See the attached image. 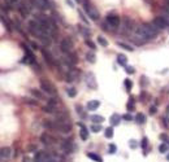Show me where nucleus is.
I'll return each mask as SVG.
<instances>
[{
	"mask_svg": "<svg viewBox=\"0 0 169 162\" xmlns=\"http://www.w3.org/2000/svg\"><path fill=\"white\" fill-rule=\"evenodd\" d=\"M83 5H85V10H86V13L89 14V17H90L91 19H94V21H96V19L99 18V12H98L92 5H90V4L86 2V0H85Z\"/></svg>",
	"mask_w": 169,
	"mask_h": 162,
	"instance_id": "nucleus-1",
	"label": "nucleus"
},
{
	"mask_svg": "<svg viewBox=\"0 0 169 162\" xmlns=\"http://www.w3.org/2000/svg\"><path fill=\"white\" fill-rule=\"evenodd\" d=\"M152 25L156 27V29H165L168 25H169V21L165 18V17H163V16H159V17H156L155 19H154V22H152Z\"/></svg>",
	"mask_w": 169,
	"mask_h": 162,
	"instance_id": "nucleus-2",
	"label": "nucleus"
},
{
	"mask_svg": "<svg viewBox=\"0 0 169 162\" xmlns=\"http://www.w3.org/2000/svg\"><path fill=\"white\" fill-rule=\"evenodd\" d=\"M40 88L48 95H56V88L47 80H40Z\"/></svg>",
	"mask_w": 169,
	"mask_h": 162,
	"instance_id": "nucleus-3",
	"label": "nucleus"
},
{
	"mask_svg": "<svg viewBox=\"0 0 169 162\" xmlns=\"http://www.w3.org/2000/svg\"><path fill=\"white\" fill-rule=\"evenodd\" d=\"M72 47H73V44H72V42H70L69 39H64V40H61V43H60V48H61V51L64 52V53H70Z\"/></svg>",
	"mask_w": 169,
	"mask_h": 162,
	"instance_id": "nucleus-4",
	"label": "nucleus"
},
{
	"mask_svg": "<svg viewBox=\"0 0 169 162\" xmlns=\"http://www.w3.org/2000/svg\"><path fill=\"white\" fill-rule=\"evenodd\" d=\"M69 114L67 112H59L56 113V122L57 123H69Z\"/></svg>",
	"mask_w": 169,
	"mask_h": 162,
	"instance_id": "nucleus-5",
	"label": "nucleus"
},
{
	"mask_svg": "<svg viewBox=\"0 0 169 162\" xmlns=\"http://www.w3.org/2000/svg\"><path fill=\"white\" fill-rule=\"evenodd\" d=\"M40 141H42L43 144H46V145H51V144L55 143L56 140H55V137H53L52 135H50L48 132H44L43 135L40 136Z\"/></svg>",
	"mask_w": 169,
	"mask_h": 162,
	"instance_id": "nucleus-6",
	"label": "nucleus"
},
{
	"mask_svg": "<svg viewBox=\"0 0 169 162\" xmlns=\"http://www.w3.org/2000/svg\"><path fill=\"white\" fill-rule=\"evenodd\" d=\"M31 3H33L36 8L42 9V10H44V9H48V8H50L48 0H31Z\"/></svg>",
	"mask_w": 169,
	"mask_h": 162,
	"instance_id": "nucleus-7",
	"label": "nucleus"
},
{
	"mask_svg": "<svg viewBox=\"0 0 169 162\" xmlns=\"http://www.w3.org/2000/svg\"><path fill=\"white\" fill-rule=\"evenodd\" d=\"M107 22L112 26V27H118L120 26V17L115 16V14H108L107 16Z\"/></svg>",
	"mask_w": 169,
	"mask_h": 162,
	"instance_id": "nucleus-8",
	"label": "nucleus"
},
{
	"mask_svg": "<svg viewBox=\"0 0 169 162\" xmlns=\"http://www.w3.org/2000/svg\"><path fill=\"white\" fill-rule=\"evenodd\" d=\"M86 79H87V86L90 88H96V82H95V77L92 73H89L86 75Z\"/></svg>",
	"mask_w": 169,
	"mask_h": 162,
	"instance_id": "nucleus-9",
	"label": "nucleus"
},
{
	"mask_svg": "<svg viewBox=\"0 0 169 162\" xmlns=\"http://www.w3.org/2000/svg\"><path fill=\"white\" fill-rule=\"evenodd\" d=\"M99 106H100V101H98V100H91L87 103V110H90V112L96 110Z\"/></svg>",
	"mask_w": 169,
	"mask_h": 162,
	"instance_id": "nucleus-10",
	"label": "nucleus"
},
{
	"mask_svg": "<svg viewBox=\"0 0 169 162\" xmlns=\"http://www.w3.org/2000/svg\"><path fill=\"white\" fill-rule=\"evenodd\" d=\"M61 148H62V149H64L65 152H68V153H70V152L73 150V144L70 143V141H69V140H64V141H62V143H61Z\"/></svg>",
	"mask_w": 169,
	"mask_h": 162,
	"instance_id": "nucleus-11",
	"label": "nucleus"
},
{
	"mask_svg": "<svg viewBox=\"0 0 169 162\" xmlns=\"http://www.w3.org/2000/svg\"><path fill=\"white\" fill-rule=\"evenodd\" d=\"M78 126L81 127V139L82 140H87V137H89V131H87V128L85 127V125L83 123H78Z\"/></svg>",
	"mask_w": 169,
	"mask_h": 162,
	"instance_id": "nucleus-12",
	"label": "nucleus"
},
{
	"mask_svg": "<svg viewBox=\"0 0 169 162\" xmlns=\"http://www.w3.org/2000/svg\"><path fill=\"white\" fill-rule=\"evenodd\" d=\"M18 10H20L21 14H22V17H27L29 13H30V8H27V5H25V4H20Z\"/></svg>",
	"mask_w": 169,
	"mask_h": 162,
	"instance_id": "nucleus-13",
	"label": "nucleus"
},
{
	"mask_svg": "<svg viewBox=\"0 0 169 162\" xmlns=\"http://www.w3.org/2000/svg\"><path fill=\"white\" fill-rule=\"evenodd\" d=\"M43 126H44L46 128H50V130H55V127H56V123H55V121L44 119V121H43Z\"/></svg>",
	"mask_w": 169,
	"mask_h": 162,
	"instance_id": "nucleus-14",
	"label": "nucleus"
},
{
	"mask_svg": "<svg viewBox=\"0 0 169 162\" xmlns=\"http://www.w3.org/2000/svg\"><path fill=\"white\" fill-rule=\"evenodd\" d=\"M121 118H122V117H121L120 114H116V113H115V114H112V115H111V123H112L113 126H117V125L120 123Z\"/></svg>",
	"mask_w": 169,
	"mask_h": 162,
	"instance_id": "nucleus-15",
	"label": "nucleus"
},
{
	"mask_svg": "<svg viewBox=\"0 0 169 162\" xmlns=\"http://www.w3.org/2000/svg\"><path fill=\"white\" fill-rule=\"evenodd\" d=\"M117 62H118V65H121V66H126L128 57H126L125 55H118V56H117Z\"/></svg>",
	"mask_w": 169,
	"mask_h": 162,
	"instance_id": "nucleus-16",
	"label": "nucleus"
},
{
	"mask_svg": "<svg viewBox=\"0 0 169 162\" xmlns=\"http://www.w3.org/2000/svg\"><path fill=\"white\" fill-rule=\"evenodd\" d=\"M2 22H3V25L5 26V29H7L8 31H12V24H11V21H9L5 16H2Z\"/></svg>",
	"mask_w": 169,
	"mask_h": 162,
	"instance_id": "nucleus-17",
	"label": "nucleus"
},
{
	"mask_svg": "<svg viewBox=\"0 0 169 162\" xmlns=\"http://www.w3.org/2000/svg\"><path fill=\"white\" fill-rule=\"evenodd\" d=\"M42 53H43V56H44V58H46V61H47L48 64L53 65V58H52L51 53H48V52H47L46 49H42Z\"/></svg>",
	"mask_w": 169,
	"mask_h": 162,
	"instance_id": "nucleus-18",
	"label": "nucleus"
},
{
	"mask_svg": "<svg viewBox=\"0 0 169 162\" xmlns=\"http://www.w3.org/2000/svg\"><path fill=\"white\" fill-rule=\"evenodd\" d=\"M0 156H2V158H8V157H11V148H8V147L2 148Z\"/></svg>",
	"mask_w": 169,
	"mask_h": 162,
	"instance_id": "nucleus-19",
	"label": "nucleus"
},
{
	"mask_svg": "<svg viewBox=\"0 0 169 162\" xmlns=\"http://www.w3.org/2000/svg\"><path fill=\"white\" fill-rule=\"evenodd\" d=\"M91 121L94 123H96V125H101L104 122V117H101V115H91Z\"/></svg>",
	"mask_w": 169,
	"mask_h": 162,
	"instance_id": "nucleus-20",
	"label": "nucleus"
},
{
	"mask_svg": "<svg viewBox=\"0 0 169 162\" xmlns=\"http://www.w3.org/2000/svg\"><path fill=\"white\" fill-rule=\"evenodd\" d=\"M86 156H87L89 158H91V159H94L95 162H103V158H101L100 156H98V154H95V153H90V152H89V153H87Z\"/></svg>",
	"mask_w": 169,
	"mask_h": 162,
	"instance_id": "nucleus-21",
	"label": "nucleus"
},
{
	"mask_svg": "<svg viewBox=\"0 0 169 162\" xmlns=\"http://www.w3.org/2000/svg\"><path fill=\"white\" fill-rule=\"evenodd\" d=\"M86 60H87V62H90V64H95V61H96V56L91 52H89V53H86Z\"/></svg>",
	"mask_w": 169,
	"mask_h": 162,
	"instance_id": "nucleus-22",
	"label": "nucleus"
},
{
	"mask_svg": "<svg viewBox=\"0 0 169 162\" xmlns=\"http://www.w3.org/2000/svg\"><path fill=\"white\" fill-rule=\"evenodd\" d=\"M135 121H137L139 125H143V123L146 122V115L142 114V113H138V114L135 115Z\"/></svg>",
	"mask_w": 169,
	"mask_h": 162,
	"instance_id": "nucleus-23",
	"label": "nucleus"
},
{
	"mask_svg": "<svg viewBox=\"0 0 169 162\" xmlns=\"http://www.w3.org/2000/svg\"><path fill=\"white\" fill-rule=\"evenodd\" d=\"M39 40L42 43H43L44 46H50L51 44V38H50V35H43L42 38H39Z\"/></svg>",
	"mask_w": 169,
	"mask_h": 162,
	"instance_id": "nucleus-24",
	"label": "nucleus"
},
{
	"mask_svg": "<svg viewBox=\"0 0 169 162\" xmlns=\"http://www.w3.org/2000/svg\"><path fill=\"white\" fill-rule=\"evenodd\" d=\"M98 43L101 46V47H108V42H107V40H105V38L104 36H98Z\"/></svg>",
	"mask_w": 169,
	"mask_h": 162,
	"instance_id": "nucleus-25",
	"label": "nucleus"
},
{
	"mask_svg": "<svg viewBox=\"0 0 169 162\" xmlns=\"http://www.w3.org/2000/svg\"><path fill=\"white\" fill-rule=\"evenodd\" d=\"M117 46H118V47H121V48H124V49H126V51H130V52H133V51H134V48H133L132 46H128V44L121 43V42H118V43H117Z\"/></svg>",
	"mask_w": 169,
	"mask_h": 162,
	"instance_id": "nucleus-26",
	"label": "nucleus"
},
{
	"mask_svg": "<svg viewBox=\"0 0 169 162\" xmlns=\"http://www.w3.org/2000/svg\"><path fill=\"white\" fill-rule=\"evenodd\" d=\"M55 106H51V105H46V106H43V112L44 113H50V114H52V113H55Z\"/></svg>",
	"mask_w": 169,
	"mask_h": 162,
	"instance_id": "nucleus-27",
	"label": "nucleus"
},
{
	"mask_svg": "<svg viewBox=\"0 0 169 162\" xmlns=\"http://www.w3.org/2000/svg\"><path fill=\"white\" fill-rule=\"evenodd\" d=\"M104 131H105V132H104V135H105V137H108V139H111V137L113 136V128H112V127H108V128H105Z\"/></svg>",
	"mask_w": 169,
	"mask_h": 162,
	"instance_id": "nucleus-28",
	"label": "nucleus"
},
{
	"mask_svg": "<svg viewBox=\"0 0 169 162\" xmlns=\"http://www.w3.org/2000/svg\"><path fill=\"white\" fill-rule=\"evenodd\" d=\"M67 93H68L69 97H76V95H77V90L73 88V87H72V88H68V90H67Z\"/></svg>",
	"mask_w": 169,
	"mask_h": 162,
	"instance_id": "nucleus-29",
	"label": "nucleus"
},
{
	"mask_svg": "<svg viewBox=\"0 0 169 162\" xmlns=\"http://www.w3.org/2000/svg\"><path fill=\"white\" fill-rule=\"evenodd\" d=\"M91 131L95 132V134H98L99 131H101V125H92L91 126Z\"/></svg>",
	"mask_w": 169,
	"mask_h": 162,
	"instance_id": "nucleus-30",
	"label": "nucleus"
},
{
	"mask_svg": "<svg viewBox=\"0 0 169 162\" xmlns=\"http://www.w3.org/2000/svg\"><path fill=\"white\" fill-rule=\"evenodd\" d=\"M125 87H126V90H128V91L132 90L133 83H132V80H130V79H125Z\"/></svg>",
	"mask_w": 169,
	"mask_h": 162,
	"instance_id": "nucleus-31",
	"label": "nucleus"
},
{
	"mask_svg": "<svg viewBox=\"0 0 169 162\" xmlns=\"http://www.w3.org/2000/svg\"><path fill=\"white\" fill-rule=\"evenodd\" d=\"M31 93L35 96V97H38V99H43V95H42V92L40 91H36V90H31Z\"/></svg>",
	"mask_w": 169,
	"mask_h": 162,
	"instance_id": "nucleus-32",
	"label": "nucleus"
},
{
	"mask_svg": "<svg viewBox=\"0 0 169 162\" xmlns=\"http://www.w3.org/2000/svg\"><path fill=\"white\" fill-rule=\"evenodd\" d=\"M108 150H109V153H111V154H115V153H116V150H117V147H116L115 144H109Z\"/></svg>",
	"mask_w": 169,
	"mask_h": 162,
	"instance_id": "nucleus-33",
	"label": "nucleus"
},
{
	"mask_svg": "<svg viewBox=\"0 0 169 162\" xmlns=\"http://www.w3.org/2000/svg\"><path fill=\"white\" fill-rule=\"evenodd\" d=\"M78 14H79V17H81V19H82V21H83L85 24H86V25H87V24H89V21H87V18H86V17H85V14H83V12H82V10H78Z\"/></svg>",
	"mask_w": 169,
	"mask_h": 162,
	"instance_id": "nucleus-34",
	"label": "nucleus"
},
{
	"mask_svg": "<svg viewBox=\"0 0 169 162\" xmlns=\"http://www.w3.org/2000/svg\"><path fill=\"white\" fill-rule=\"evenodd\" d=\"M166 150H168V145H166V144H161V145L159 147V152H160V153H165Z\"/></svg>",
	"mask_w": 169,
	"mask_h": 162,
	"instance_id": "nucleus-35",
	"label": "nucleus"
},
{
	"mask_svg": "<svg viewBox=\"0 0 169 162\" xmlns=\"http://www.w3.org/2000/svg\"><path fill=\"white\" fill-rule=\"evenodd\" d=\"M147 145H148V139L143 137V139H142V143H140V147H142V148H146Z\"/></svg>",
	"mask_w": 169,
	"mask_h": 162,
	"instance_id": "nucleus-36",
	"label": "nucleus"
},
{
	"mask_svg": "<svg viewBox=\"0 0 169 162\" xmlns=\"http://www.w3.org/2000/svg\"><path fill=\"white\" fill-rule=\"evenodd\" d=\"M85 43H86V44H87V46H89V47H90L91 49H96V48H95V44H94V43L91 42V40L86 39V40H85Z\"/></svg>",
	"mask_w": 169,
	"mask_h": 162,
	"instance_id": "nucleus-37",
	"label": "nucleus"
},
{
	"mask_svg": "<svg viewBox=\"0 0 169 162\" xmlns=\"http://www.w3.org/2000/svg\"><path fill=\"white\" fill-rule=\"evenodd\" d=\"M125 71L128 73V74H134V71H135V70H134V68H133V66H126V68H125Z\"/></svg>",
	"mask_w": 169,
	"mask_h": 162,
	"instance_id": "nucleus-38",
	"label": "nucleus"
},
{
	"mask_svg": "<svg viewBox=\"0 0 169 162\" xmlns=\"http://www.w3.org/2000/svg\"><path fill=\"white\" fill-rule=\"evenodd\" d=\"M129 147H130V148H133V149H135V148L138 147L137 141H135V140H130V143H129Z\"/></svg>",
	"mask_w": 169,
	"mask_h": 162,
	"instance_id": "nucleus-39",
	"label": "nucleus"
},
{
	"mask_svg": "<svg viewBox=\"0 0 169 162\" xmlns=\"http://www.w3.org/2000/svg\"><path fill=\"white\" fill-rule=\"evenodd\" d=\"M48 105H51V106H56V105H57V101H56L55 99H50V100H48Z\"/></svg>",
	"mask_w": 169,
	"mask_h": 162,
	"instance_id": "nucleus-40",
	"label": "nucleus"
},
{
	"mask_svg": "<svg viewBox=\"0 0 169 162\" xmlns=\"http://www.w3.org/2000/svg\"><path fill=\"white\" fill-rule=\"evenodd\" d=\"M122 119H125V121H132L133 117H132V114L128 113V114H124V115H122Z\"/></svg>",
	"mask_w": 169,
	"mask_h": 162,
	"instance_id": "nucleus-41",
	"label": "nucleus"
},
{
	"mask_svg": "<svg viewBox=\"0 0 169 162\" xmlns=\"http://www.w3.org/2000/svg\"><path fill=\"white\" fill-rule=\"evenodd\" d=\"M79 27H81V30H82V33H83L85 35H86V36H89V35H90V33H91V31H90L89 29H83L82 26H79Z\"/></svg>",
	"mask_w": 169,
	"mask_h": 162,
	"instance_id": "nucleus-42",
	"label": "nucleus"
},
{
	"mask_svg": "<svg viewBox=\"0 0 169 162\" xmlns=\"http://www.w3.org/2000/svg\"><path fill=\"white\" fill-rule=\"evenodd\" d=\"M126 108H128V110H129V112H132V110L134 109V104H133V103H130V101H129V104L126 105Z\"/></svg>",
	"mask_w": 169,
	"mask_h": 162,
	"instance_id": "nucleus-43",
	"label": "nucleus"
},
{
	"mask_svg": "<svg viewBox=\"0 0 169 162\" xmlns=\"http://www.w3.org/2000/svg\"><path fill=\"white\" fill-rule=\"evenodd\" d=\"M156 112H157L156 106H151L150 108V114H156Z\"/></svg>",
	"mask_w": 169,
	"mask_h": 162,
	"instance_id": "nucleus-44",
	"label": "nucleus"
},
{
	"mask_svg": "<svg viewBox=\"0 0 169 162\" xmlns=\"http://www.w3.org/2000/svg\"><path fill=\"white\" fill-rule=\"evenodd\" d=\"M76 109H77V113H78V114H82V115H85V114H83V112H82V108H81L79 105H77V106H76Z\"/></svg>",
	"mask_w": 169,
	"mask_h": 162,
	"instance_id": "nucleus-45",
	"label": "nucleus"
},
{
	"mask_svg": "<svg viewBox=\"0 0 169 162\" xmlns=\"http://www.w3.org/2000/svg\"><path fill=\"white\" fill-rule=\"evenodd\" d=\"M29 150H31V152H38V148H36L35 145H29Z\"/></svg>",
	"mask_w": 169,
	"mask_h": 162,
	"instance_id": "nucleus-46",
	"label": "nucleus"
},
{
	"mask_svg": "<svg viewBox=\"0 0 169 162\" xmlns=\"http://www.w3.org/2000/svg\"><path fill=\"white\" fill-rule=\"evenodd\" d=\"M26 103H29V104H31V105H36L38 104V101H33V100H26Z\"/></svg>",
	"mask_w": 169,
	"mask_h": 162,
	"instance_id": "nucleus-47",
	"label": "nucleus"
},
{
	"mask_svg": "<svg viewBox=\"0 0 169 162\" xmlns=\"http://www.w3.org/2000/svg\"><path fill=\"white\" fill-rule=\"evenodd\" d=\"M163 122H164V126H165V127H169V122H168V119H166V118L163 119Z\"/></svg>",
	"mask_w": 169,
	"mask_h": 162,
	"instance_id": "nucleus-48",
	"label": "nucleus"
},
{
	"mask_svg": "<svg viewBox=\"0 0 169 162\" xmlns=\"http://www.w3.org/2000/svg\"><path fill=\"white\" fill-rule=\"evenodd\" d=\"M142 79H143V80H140V84H143V86H144V84H147V80H146L147 78H146V77H143Z\"/></svg>",
	"mask_w": 169,
	"mask_h": 162,
	"instance_id": "nucleus-49",
	"label": "nucleus"
},
{
	"mask_svg": "<svg viewBox=\"0 0 169 162\" xmlns=\"http://www.w3.org/2000/svg\"><path fill=\"white\" fill-rule=\"evenodd\" d=\"M65 2H67V4H69V5H70L72 8L74 7V4H73V2H72V0H65Z\"/></svg>",
	"mask_w": 169,
	"mask_h": 162,
	"instance_id": "nucleus-50",
	"label": "nucleus"
},
{
	"mask_svg": "<svg viewBox=\"0 0 169 162\" xmlns=\"http://www.w3.org/2000/svg\"><path fill=\"white\" fill-rule=\"evenodd\" d=\"M31 47H33V49H38V48H39L36 43H31Z\"/></svg>",
	"mask_w": 169,
	"mask_h": 162,
	"instance_id": "nucleus-51",
	"label": "nucleus"
},
{
	"mask_svg": "<svg viewBox=\"0 0 169 162\" xmlns=\"http://www.w3.org/2000/svg\"><path fill=\"white\" fill-rule=\"evenodd\" d=\"M160 139H161V140H166L168 137H166V135L164 134V135H160Z\"/></svg>",
	"mask_w": 169,
	"mask_h": 162,
	"instance_id": "nucleus-52",
	"label": "nucleus"
},
{
	"mask_svg": "<svg viewBox=\"0 0 169 162\" xmlns=\"http://www.w3.org/2000/svg\"><path fill=\"white\" fill-rule=\"evenodd\" d=\"M22 162H30V158H29V157H24Z\"/></svg>",
	"mask_w": 169,
	"mask_h": 162,
	"instance_id": "nucleus-53",
	"label": "nucleus"
},
{
	"mask_svg": "<svg viewBox=\"0 0 169 162\" xmlns=\"http://www.w3.org/2000/svg\"><path fill=\"white\" fill-rule=\"evenodd\" d=\"M47 162H57V161H56V159H55V158H53V157H52V158H51V159H48V161H47Z\"/></svg>",
	"mask_w": 169,
	"mask_h": 162,
	"instance_id": "nucleus-54",
	"label": "nucleus"
},
{
	"mask_svg": "<svg viewBox=\"0 0 169 162\" xmlns=\"http://www.w3.org/2000/svg\"><path fill=\"white\" fill-rule=\"evenodd\" d=\"M77 3H85V0H76Z\"/></svg>",
	"mask_w": 169,
	"mask_h": 162,
	"instance_id": "nucleus-55",
	"label": "nucleus"
},
{
	"mask_svg": "<svg viewBox=\"0 0 169 162\" xmlns=\"http://www.w3.org/2000/svg\"><path fill=\"white\" fill-rule=\"evenodd\" d=\"M168 115H169V106H168Z\"/></svg>",
	"mask_w": 169,
	"mask_h": 162,
	"instance_id": "nucleus-56",
	"label": "nucleus"
},
{
	"mask_svg": "<svg viewBox=\"0 0 169 162\" xmlns=\"http://www.w3.org/2000/svg\"><path fill=\"white\" fill-rule=\"evenodd\" d=\"M168 159H169V156H168Z\"/></svg>",
	"mask_w": 169,
	"mask_h": 162,
	"instance_id": "nucleus-57",
	"label": "nucleus"
}]
</instances>
